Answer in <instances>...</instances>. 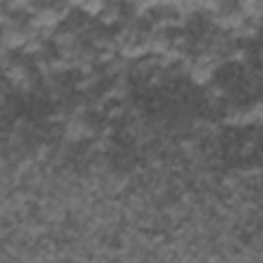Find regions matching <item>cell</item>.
<instances>
[{
	"label": "cell",
	"mask_w": 263,
	"mask_h": 263,
	"mask_svg": "<svg viewBox=\"0 0 263 263\" xmlns=\"http://www.w3.org/2000/svg\"><path fill=\"white\" fill-rule=\"evenodd\" d=\"M60 21H62V12H60L58 8H53V6L43 8V10L37 14V23L43 25V27H53V25L60 23Z\"/></svg>",
	"instance_id": "1"
},
{
	"label": "cell",
	"mask_w": 263,
	"mask_h": 263,
	"mask_svg": "<svg viewBox=\"0 0 263 263\" xmlns=\"http://www.w3.org/2000/svg\"><path fill=\"white\" fill-rule=\"evenodd\" d=\"M261 62H263V51H261Z\"/></svg>",
	"instance_id": "2"
}]
</instances>
